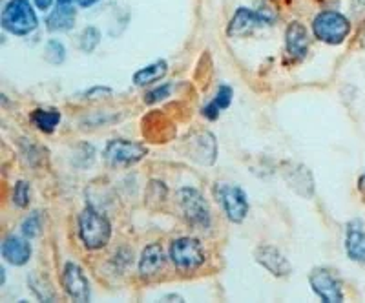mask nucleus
Returning <instances> with one entry per match:
<instances>
[{
    "instance_id": "nucleus-5",
    "label": "nucleus",
    "mask_w": 365,
    "mask_h": 303,
    "mask_svg": "<svg viewBox=\"0 0 365 303\" xmlns=\"http://www.w3.org/2000/svg\"><path fill=\"white\" fill-rule=\"evenodd\" d=\"M168 256L178 272L197 270L200 267H203L205 260H207V252H205L201 241L195 237H178L172 241Z\"/></svg>"
},
{
    "instance_id": "nucleus-12",
    "label": "nucleus",
    "mask_w": 365,
    "mask_h": 303,
    "mask_svg": "<svg viewBox=\"0 0 365 303\" xmlns=\"http://www.w3.org/2000/svg\"><path fill=\"white\" fill-rule=\"evenodd\" d=\"M283 178L296 194L303 195L305 200H311L314 194V178L307 166L299 165V163H287L283 166Z\"/></svg>"
},
{
    "instance_id": "nucleus-22",
    "label": "nucleus",
    "mask_w": 365,
    "mask_h": 303,
    "mask_svg": "<svg viewBox=\"0 0 365 303\" xmlns=\"http://www.w3.org/2000/svg\"><path fill=\"white\" fill-rule=\"evenodd\" d=\"M11 200H13V205H15L17 208H26L29 203H31V187H29L28 181L21 179V181L15 183Z\"/></svg>"
},
{
    "instance_id": "nucleus-27",
    "label": "nucleus",
    "mask_w": 365,
    "mask_h": 303,
    "mask_svg": "<svg viewBox=\"0 0 365 303\" xmlns=\"http://www.w3.org/2000/svg\"><path fill=\"white\" fill-rule=\"evenodd\" d=\"M108 96H112V90H110V88H104V86L91 88V90H88L86 92L88 99H101V97H108Z\"/></svg>"
},
{
    "instance_id": "nucleus-18",
    "label": "nucleus",
    "mask_w": 365,
    "mask_h": 303,
    "mask_svg": "<svg viewBox=\"0 0 365 303\" xmlns=\"http://www.w3.org/2000/svg\"><path fill=\"white\" fill-rule=\"evenodd\" d=\"M232 99H234L232 86H228V84H221V86L217 88L216 97H214V99H212L208 104H205L203 110H201V113H203L205 119L217 120L221 110H227L228 106L232 104Z\"/></svg>"
},
{
    "instance_id": "nucleus-17",
    "label": "nucleus",
    "mask_w": 365,
    "mask_h": 303,
    "mask_svg": "<svg viewBox=\"0 0 365 303\" xmlns=\"http://www.w3.org/2000/svg\"><path fill=\"white\" fill-rule=\"evenodd\" d=\"M285 46L289 55L294 58H303L309 51V34L302 22H291L285 31Z\"/></svg>"
},
{
    "instance_id": "nucleus-11",
    "label": "nucleus",
    "mask_w": 365,
    "mask_h": 303,
    "mask_svg": "<svg viewBox=\"0 0 365 303\" xmlns=\"http://www.w3.org/2000/svg\"><path fill=\"white\" fill-rule=\"evenodd\" d=\"M64 291L75 302H90L91 289L84 270L77 263L66 262L63 267V274H61Z\"/></svg>"
},
{
    "instance_id": "nucleus-16",
    "label": "nucleus",
    "mask_w": 365,
    "mask_h": 303,
    "mask_svg": "<svg viewBox=\"0 0 365 303\" xmlns=\"http://www.w3.org/2000/svg\"><path fill=\"white\" fill-rule=\"evenodd\" d=\"M165 250L159 243H150L143 249L141 256H139V263H137V270L139 276L143 278H154L159 274V270L165 265Z\"/></svg>"
},
{
    "instance_id": "nucleus-19",
    "label": "nucleus",
    "mask_w": 365,
    "mask_h": 303,
    "mask_svg": "<svg viewBox=\"0 0 365 303\" xmlns=\"http://www.w3.org/2000/svg\"><path fill=\"white\" fill-rule=\"evenodd\" d=\"M46 24L50 31H70L75 26V9L73 6H61L51 9V13L46 19Z\"/></svg>"
},
{
    "instance_id": "nucleus-15",
    "label": "nucleus",
    "mask_w": 365,
    "mask_h": 303,
    "mask_svg": "<svg viewBox=\"0 0 365 303\" xmlns=\"http://www.w3.org/2000/svg\"><path fill=\"white\" fill-rule=\"evenodd\" d=\"M31 243L26 236H8L2 241V257L13 267H22L31 260Z\"/></svg>"
},
{
    "instance_id": "nucleus-4",
    "label": "nucleus",
    "mask_w": 365,
    "mask_h": 303,
    "mask_svg": "<svg viewBox=\"0 0 365 303\" xmlns=\"http://www.w3.org/2000/svg\"><path fill=\"white\" fill-rule=\"evenodd\" d=\"M38 26V19L35 9L28 0H9L2 11V28L9 34L24 37L35 31Z\"/></svg>"
},
{
    "instance_id": "nucleus-1",
    "label": "nucleus",
    "mask_w": 365,
    "mask_h": 303,
    "mask_svg": "<svg viewBox=\"0 0 365 303\" xmlns=\"http://www.w3.org/2000/svg\"><path fill=\"white\" fill-rule=\"evenodd\" d=\"M77 236L84 249L101 250L112 240V223L97 208L86 207L77 216Z\"/></svg>"
},
{
    "instance_id": "nucleus-26",
    "label": "nucleus",
    "mask_w": 365,
    "mask_h": 303,
    "mask_svg": "<svg viewBox=\"0 0 365 303\" xmlns=\"http://www.w3.org/2000/svg\"><path fill=\"white\" fill-rule=\"evenodd\" d=\"M172 90H174V84H170V83H166V84H161V86L152 88L150 92H146L145 103L146 104L161 103V101H165L166 97H170Z\"/></svg>"
},
{
    "instance_id": "nucleus-23",
    "label": "nucleus",
    "mask_w": 365,
    "mask_h": 303,
    "mask_svg": "<svg viewBox=\"0 0 365 303\" xmlns=\"http://www.w3.org/2000/svg\"><path fill=\"white\" fill-rule=\"evenodd\" d=\"M42 229V217H41V212H34V214H29L21 225V232L22 236H26L28 240H34L41 234Z\"/></svg>"
},
{
    "instance_id": "nucleus-8",
    "label": "nucleus",
    "mask_w": 365,
    "mask_h": 303,
    "mask_svg": "<svg viewBox=\"0 0 365 303\" xmlns=\"http://www.w3.org/2000/svg\"><path fill=\"white\" fill-rule=\"evenodd\" d=\"M182 152L188 159L197 165L210 166L217 159V143L216 135L208 130H197L190 133L182 143Z\"/></svg>"
},
{
    "instance_id": "nucleus-29",
    "label": "nucleus",
    "mask_w": 365,
    "mask_h": 303,
    "mask_svg": "<svg viewBox=\"0 0 365 303\" xmlns=\"http://www.w3.org/2000/svg\"><path fill=\"white\" fill-rule=\"evenodd\" d=\"M358 41H360V46L365 50V19H364V22H361L360 34H358Z\"/></svg>"
},
{
    "instance_id": "nucleus-21",
    "label": "nucleus",
    "mask_w": 365,
    "mask_h": 303,
    "mask_svg": "<svg viewBox=\"0 0 365 303\" xmlns=\"http://www.w3.org/2000/svg\"><path fill=\"white\" fill-rule=\"evenodd\" d=\"M29 119H31V123H34L41 132L53 133L55 128L58 126V123H61V112H58L57 108H51V110L37 108L31 112Z\"/></svg>"
},
{
    "instance_id": "nucleus-13",
    "label": "nucleus",
    "mask_w": 365,
    "mask_h": 303,
    "mask_svg": "<svg viewBox=\"0 0 365 303\" xmlns=\"http://www.w3.org/2000/svg\"><path fill=\"white\" fill-rule=\"evenodd\" d=\"M263 24H269L267 19L263 17L262 11H254L249 8H240L234 13L232 21L227 28L228 37H243V35H249L250 31H254L256 28Z\"/></svg>"
},
{
    "instance_id": "nucleus-24",
    "label": "nucleus",
    "mask_w": 365,
    "mask_h": 303,
    "mask_svg": "<svg viewBox=\"0 0 365 303\" xmlns=\"http://www.w3.org/2000/svg\"><path fill=\"white\" fill-rule=\"evenodd\" d=\"M44 58L51 64H63L64 58H66V48L63 46V42H58V41L46 42Z\"/></svg>"
},
{
    "instance_id": "nucleus-9",
    "label": "nucleus",
    "mask_w": 365,
    "mask_h": 303,
    "mask_svg": "<svg viewBox=\"0 0 365 303\" xmlns=\"http://www.w3.org/2000/svg\"><path fill=\"white\" fill-rule=\"evenodd\" d=\"M309 283L316 296L324 303H340L344 302V285L331 269L316 267L309 274Z\"/></svg>"
},
{
    "instance_id": "nucleus-3",
    "label": "nucleus",
    "mask_w": 365,
    "mask_h": 303,
    "mask_svg": "<svg viewBox=\"0 0 365 303\" xmlns=\"http://www.w3.org/2000/svg\"><path fill=\"white\" fill-rule=\"evenodd\" d=\"M312 34L318 41L336 46L351 34V22L344 13L325 9V11L318 13L312 21Z\"/></svg>"
},
{
    "instance_id": "nucleus-6",
    "label": "nucleus",
    "mask_w": 365,
    "mask_h": 303,
    "mask_svg": "<svg viewBox=\"0 0 365 303\" xmlns=\"http://www.w3.org/2000/svg\"><path fill=\"white\" fill-rule=\"evenodd\" d=\"M216 200L223 208L227 220L234 225H241L249 216V197L247 192L237 185L217 183L216 185Z\"/></svg>"
},
{
    "instance_id": "nucleus-25",
    "label": "nucleus",
    "mask_w": 365,
    "mask_h": 303,
    "mask_svg": "<svg viewBox=\"0 0 365 303\" xmlns=\"http://www.w3.org/2000/svg\"><path fill=\"white\" fill-rule=\"evenodd\" d=\"M99 42H101V31L97 28H93V26L86 28L83 34H81L79 46L81 50L86 51V53H91V51L96 50V48L99 46Z\"/></svg>"
},
{
    "instance_id": "nucleus-33",
    "label": "nucleus",
    "mask_w": 365,
    "mask_h": 303,
    "mask_svg": "<svg viewBox=\"0 0 365 303\" xmlns=\"http://www.w3.org/2000/svg\"><path fill=\"white\" fill-rule=\"evenodd\" d=\"M0 276H2V285H4V283H6V269H4V267L0 269Z\"/></svg>"
},
{
    "instance_id": "nucleus-32",
    "label": "nucleus",
    "mask_w": 365,
    "mask_h": 303,
    "mask_svg": "<svg viewBox=\"0 0 365 303\" xmlns=\"http://www.w3.org/2000/svg\"><path fill=\"white\" fill-rule=\"evenodd\" d=\"M353 6L354 8H364L365 0H353Z\"/></svg>"
},
{
    "instance_id": "nucleus-10",
    "label": "nucleus",
    "mask_w": 365,
    "mask_h": 303,
    "mask_svg": "<svg viewBox=\"0 0 365 303\" xmlns=\"http://www.w3.org/2000/svg\"><path fill=\"white\" fill-rule=\"evenodd\" d=\"M254 260L276 278H289L292 272V265L285 254L270 243L257 245L254 250Z\"/></svg>"
},
{
    "instance_id": "nucleus-31",
    "label": "nucleus",
    "mask_w": 365,
    "mask_h": 303,
    "mask_svg": "<svg viewBox=\"0 0 365 303\" xmlns=\"http://www.w3.org/2000/svg\"><path fill=\"white\" fill-rule=\"evenodd\" d=\"M75 2L79 4V0H57V4H61V6H73Z\"/></svg>"
},
{
    "instance_id": "nucleus-30",
    "label": "nucleus",
    "mask_w": 365,
    "mask_h": 303,
    "mask_svg": "<svg viewBox=\"0 0 365 303\" xmlns=\"http://www.w3.org/2000/svg\"><path fill=\"white\" fill-rule=\"evenodd\" d=\"M99 0H79V6L81 8H90V6L97 4Z\"/></svg>"
},
{
    "instance_id": "nucleus-20",
    "label": "nucleus",
    "mask_w": 365,
    "mask_h": 303,
    "mask_svg": "<svg viewBox=\"0 0 365 303\" xmlns=\"http://www.w3.org/2000/svg\"><path fill=\"white\" fill-rule=\"evenodd\" d=\"M168 73V63L159 58L155 63L148 64V66L137 70L132 77V83L135 86H148V84H154L158 81H161L165 75Z\"/></svg>"
},
{
    "instance_id": "nucleus-28",
    "label": "nucleus",
    "mask_w": 365,
    "mask_h": 303,
    "mask_svg": "<svg viewBox=\"0 0 365 303\" xmlns=\"http://www.w3.org/2000/svg\"><path fill=\"white\" fill-rule=\"evenodd\" d=\"M51 4H53V0H35V6L38 9H42V11H48L51 8Z\"/></svg>"
},
{
    "instance_id": "nucleus-2",
    "label": "nucleus",
    "mask_w": 365,
    "mask_h": 303,
    "mask_svg": "<svg viewBox=\"0 0 365 303\" xmlns=\"http://www.w3.org/2000/svg\"><path fill=\"white\" fill-rule=\"evenodd\" d=\"M175 201H178L182 217L190 227L201 230L210 229V208H208L207 200H205L200 190H195L192 187L179 188L178 194H175Z\"/></svg>"
},
{
    "instance_id": "nucleus-14",
    "label": "nucleus",
    "mask_w": 365,
    "mask_h": 303,
    "mask_svg": "<svg viewBox=\"0 0 365 303\" xmlns=\"http://www.w3.org/2000/svg\"><path fill=\"white\" fill-rule=\"evenodd\" d=\"M345 252L349 260L365 265V227L361 220H353L345 229Z\"/></svg>"
},
{
    "instance_id": "nucleus-7",
    "label": "nucleus",
    "mask_w": 365,
    "mask_h": 303,
    "mask_svg": "<svg viewBox=\"0 0 365 303\" xmlns=\"http://www.w3.org/2000/svg\"><path fill=\"white\" fill-rule=\"evenodd\" d=\"M148 154L146 145L139 141H128V139H112L104 146V161L115 168H126L135 163L143 161Z\"/></svg>"
}]
</instances>
